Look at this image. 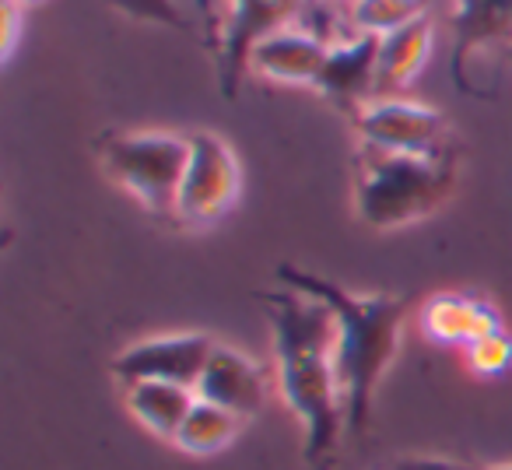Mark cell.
Masks as SVG:
<instances>
[{
	"mask_svg": "<svg viewBox=\"0 0 512 470\" xmlns=\"http://www.w3.org/2000/svg\"><path fill=\"white\" fill-rule=\"evenodd\" d=\"M327 53L330 46L320 36H309L306 29H281L253 46L249 67L271 81L316 85L323 74V64H327Z\"/></svg>",
	"mask_w": 512,
	"mask_h": 470,
	"instance_id": "obj_11",
	"label": "cell"
},
{
	"mask_svg": "<svg viewBox=\"0 0 512 470\" xmlns=\"http://www.w3.org/2000/svg\"><path fill=\"white\" fill-rule=\"evenodd\" d=\"M288 411L306 428V456L320 460L341 439L344 397L337 379V320L320 299L295 288L264 295Z\"/></svg>",
	"mask_w": 512,
	"mask_h": 470,
	"instance_id": "obj_1",
	"label": "cell"
},
{
	"mask_svg": "<svg viewBox=\"0 0 512 470\" xmlns=\"http://www.w3.org/2000/svg\"><path fill=\"white\" fill-rule=\"evenodd\" d=\"M18 32H22V4L18 0H4V39H0L4 60H11V53H15Z\"/></svg>",
	"mask_w": 512,
	"mask_h": 470,
	"instance_id": "obj_20",
	"label": "cell"
},
{
	"mask_svg": "<svg viewBox=\"0 0 512 470\" xmlns=\"http://www.w3.org/2000/svg\"><path fill=\"white\" fill-rule=\"evenodd\" d=\"M214 341L207 334H172L148 337L113 358V376L123 386L130 383H176L197 390L207 362H211Z\"/></svg>",
	"mask_w": 512,
	"mask_h": 470,
	"instance_id": "obj_6",
	"label": "cell"
},
{
	"mask_svg": "<svg viewBox=\"0 0 512 470\" xmlns=\"http://www.w3.org/2000/svg\"><path fill=\"white\" fill-rule=\"evenodd\" d=\"M242 172L235 151L211 130L190 134V165H186L183 186H179L176 214L190 225H207L232 211L239 200Z\"/></svg>",
	"mask_w": 512,
	"mask_h": 470,
	"instance_id": "obj_5",
	"label": "cell"
},
{
	"mask_svg": "<svg viewBox=\"0 0 512 470\" xmlns=\"http://www.w3.org/2000/svg\"><path fill=\"white\" fill-rule=\"evenodd\" d=\"M432 50V18L421 15L411 25L379 36V60H376V99H397L418 71L425 67Z\"/></svg>",
	"mask_w": 512,
	"mask_h": 470,
	"instance_id": "obj_13",
	"label": "cell"
},
{
	"mask_svg": "<svg viewBox=\"0 0 512 470\" xmlns=\"http://www.w3.org/2000/svg\"><path fill=\"white\" fill-rule=\"evenodd\" d=\"M488 470H512V463H498V467H488Z\"/></svg>",
	"mask_w": 512,
	"mask_h": 470,
	"instance_id": "obj_23",
	"label": "cell"
},
{
	"mask_svg": "<svg viewBox=\"0 0 512 470\" xmlns=\"http://www.w3.org/2000/svg\"><path fill=\"white\" fill-rule=\"evenodd\" d=\"M239 425H242V418H235L232 411H225V407H218V404H207V400L197 397V404L186 414L183 428H179V435L172 442L193 456H207V453L225 449L228 442L239 435Z\"/></svg>",
	"mask_w": 512,
	"mask_h": 470,
	"instance_id": "obj_16",
	"label": "cell"
},
{
	"mask_svg": "<svg viewBox=\"0 0 512 470\" xmlns=\"http://www.w3.org/2000/svg\"><path fill=\"white\" fill-rule=\"evenodd\" d=\"M376 60H379V36L358 32L355 39H344V43L330 46L316 88L344 109L369 106L376 99Z\"/></svg>",
	"mask_w": 512,
	"mask_h": 470,
	"instance_id": "obj_10",
	"label": "cell"
},
{
	"mask_svg": "<svg viewBox=\"0 0 512 470\" xmlns=\"http://www.w3.org/2000/svg\"><path fill=\"white\" fill-rule=\"evenodd\" d=\"M306 0H228V18L218 39L221 92L235 95L242 71L249 67V53L260 39L281 29H292Z\"/></svg>",
	"mask_w": 512,
	"mask_h": 470,
	"instance_id": "obj_8",
	"label": "cell"
},
{
	"mask_svg": "<svg viewBox=\"0 0 512 470\" xmlns=\"http://www.w3.org/2000/svg\"><path fill=\"white\" fill-rule=\"evenodd\" d=\"M397 470H467V467L453 460H439V456H414V460H400Z\"/></svg>",
	"mask_w": 512,
	"mask_h": 470,
	"instance_id": "obj_22",
	"label": "cell"
},
{
	"mask_svg": "<svg viewBox=\"0 0 512 470\" xmlns=\"http://www.w3.org/2000/svg\"><path fill=\"white\" fill-rule=\"evenodd\" d=\"M102 165L155 214H176L179 186L190 165V137L179 134H113L102 144Z\"/></svg>",
	"mask_w": 512,
	"mask_h": 470,
	"instance_id": "obj_4",
	"label": "cell"
},
{
	"mask_svg": "<svg viewBox=\"0 0 512 470\" xmlns=\"http://www.w3.org/2000/svg\"><path fill=\"white\" fill-rule=\"evenodd\" d=\"M116 11L137 18V22H151V25H169V29H186L183 11L172 4V0H109Z\"/></svg>",
	"mask_w": 512,
	"mask_h": 470,
	"instance_id": "obj_19",
	"label": "cell"
},
{
	"mask_svg": "<svg viewBox=\"0 0 512 470\" xmlns=\"http://www.w3.org/2000/svg\"><path fill=\"white\" fill-rule=\"evenodd\" d=\"M425 0H355L351 4V25L365 36H390V32L421 18Z\"/></svg>",
	"mask_w": 512,
	"mask_h": 470,
	"instance_id": "obj_17",
	"label": "cell"
},
{
	"mask_svg": "<svg viewBox=\"0 0 512 470\" xmlns=\"http://www.w3.org/2000/svg\"><path fill=\"white\" fill-rule=\"evenodd\" d=\"M421 330L428 341L435 344H463L470 348L481 337L502 330L498 313L481 299H467V295H435L421 309Z\"/></svg>",
	"mask_w": 512,
	"mask_h": 470,
	"instance_id": "obj_12",
	"label": "cell"
},
{
	"mask_svg": "<svg viewBox=\"0 0 512 470\" xmlns=\"http://www.w3.org/2000/svg\"><path fill=\"white\" fill-rule=\"evenodd\" d=\"M365 148L393 151V155H442V116L428 106L404 99H372L355 113Z\"/></svg>",
	"mask_w": 512,
	"mask_h": 470,
	"instance_id": "obj_7",
	"label": "cell"
},
{
	"mask_svg": "<svg viewBox=\"0 0 512 470\" xmlns=\"http://www.w3.org/2000/svg\"><path fill=\"white\" fill-rule=\"evenodd\" d=\"M456 186V165L442 155H393L365 148L358 158L355 200L358 214L372 228H400L428 218L449 200Z\"/></svg>",
	"mask_w": 512,
	"mask_h": 470,
	"instance_id": "obj_3",
	"label": "cell"
},
{
	"mask_svg": "<svg viewBox=\"0 0 512 470\" xmlns=\"http://www.w3.org/2000/svg\"><path fill=\"white\" fill-rule=\"evenodd\" d=\"M281 285L313 295L337 320V379L344 397V421L351 432H365L372 414V397L393 365L404 337V299L393 295H355L320 274L281 267Z\"/></svg>",
	"mask_w": 512,
	"mask_h": 470,
	"instance_id": "obj_2",
	"label": "cell"
},
{
	"mask_svg": "<svg viewBox=\"0 0 512 470\" xmlns=\"http://www.w3.org/2000/svg\"><path fill=\"white\" fill-rule=\"evenodd\" d=\"M456 64L467 50L512 32V0H456Z\"/></svg>",
	"mask_w": 512,
	"mask_h": 470,
	"instance_id": "obj_15",
	"label": "cell"
},
{
	"mask_svg": "<svg viewBox=\"0 0 512 470\" xmlns=\"http://www.w3.org/2000/svg\"><path fill=\"white\" fill-rule=\"evenodd\" d=\"M18 4H25V8H29V4H43V0H18Z\"/></svg>",
	"mask_w": 512,
	"mask_h": 470,
	"instance_id": "obj_24",
	"label": "cell"
},
{
	"mask_svg": "<svg viewBox=\"0 0 512 470\" xmlns=\"http://www.w3.org/2000/svg\"><path fill=\"white\" fill-rule=\"evenodd\" d=\"M197 397L207 404H218L225 411H232L235 418H253L264 411L267 400V383L260 365L249 355H242L239 348L228 344H214L211 362H207L204 376L197 383Z\"/></svg>",
	"mask_w": 512,
	"mask_h": 470,
	"instance_id": "obj_9",
	"label": "cell"
},
{
	"mask_svg": "<svg viewBox=\"0 0 512 470\" xmlns=\"http://www.w3.org/2000/svg\"><path fill=\"white\" fill-rule=\"evenodd\" d=\"M351 4H355V0H351Z\"/></svg>",
	"mask_w": 512,
	"mask_h": 470,
	"instance_id": "obj_25",
	"label": "cell"
},
{
	"mask_svg": "<svg viewBox=\"0 0 512 470\" xmlns=\"http://www.w3.org/2000/svg\"><path fill=\"white\" fill-rule=\"evenodd\" d=\"M470 369L477 376H502L505 369L512 365V337L505 330H495V334L481 337L467 348Z\"/></svg>",
	"mask_w": 512,
	"mask_h": 470,
	"instance_id": "obj_18",
	"label": "cell"
},
{
	"mask_svg": "<svg viewBox=\"0 0 512 470\" xmlns=\"http://www.w3.org/2000/svg\"><path fill=\"white\" fill-rule=\"evenodd\" d=\"M197 404V390L176 383H130L127 407L141 425H148L162 439H176L186 414Z\"/></svg>",
	"mask_w": 512,
	"mask_h": 470,
	"instance_id": "obj_14",
	"label": "cell"
},
{
	"mask_svg": "<svg viewBox=\"0 0 512 470\" xmlns=\"http://www.w3.org/2000/svg\"><path fill=\"white\" fill-rule=\"evenodd\" d=\"M197 4V11H200V22H204V36L207 39H221V18H218V4L214 0H193Z\"/></svg>",
	"mask_w": 512,
	"mask_h": 470,
	"instance_id": "obj_21",
	"label": "cell"
}]
</instances>
